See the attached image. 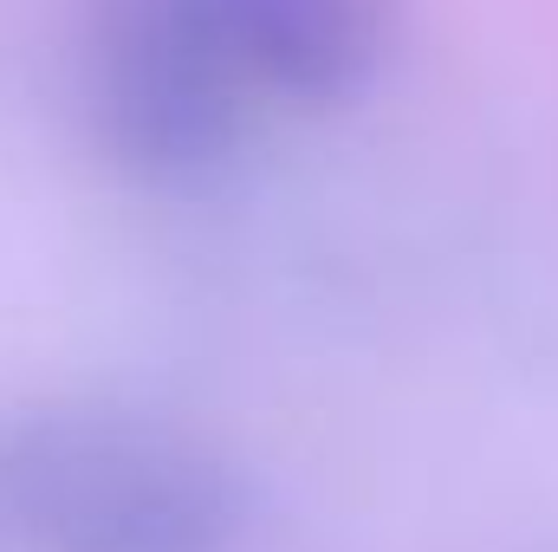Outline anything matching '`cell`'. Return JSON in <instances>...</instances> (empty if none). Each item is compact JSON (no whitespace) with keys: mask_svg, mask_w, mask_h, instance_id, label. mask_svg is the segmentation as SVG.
<instances>
[{"mask_svg":"<svg viewBox=\"0 0 558 552\" xmlns=\"http://www.w3.org/2000/svg\"><path fill=\"white\" fill-rule=\"evenodd\" d=\"M241 533L247 481L202 435L72 397L0 410V547L234 552Z\"/></svg>","mask_w":558,"mask_h":552,"instance_id":"1","label":"cell"},{"mask_svg":"<svg viewBox=\"0 0 558 552\" xmlns=\"http://www.w3.org/2000/svg\"><path fill=\"white\" fill-rule=\"evenodd\" d=\"M247 79L279 105H344L390 59L397 0H215Z\"/></svg>","mask_w":558,"mask_h":552,"instance_id":"3","label":"cell"},{"mask_svg":"<svg viewBox=\"0 0 558 552\" xmlns=\"http://www.w3.org/2000/svg\"><path fill=\"white\" fill-rule=\"evenodd\" d=\"M254 98L215 0L85 7V111L124 176L156 189L208 182L241 149Z\"/></svg>","mask_w":558,"mask_h":552,"instance_id":"2","label":"cell"}]
</instances>
